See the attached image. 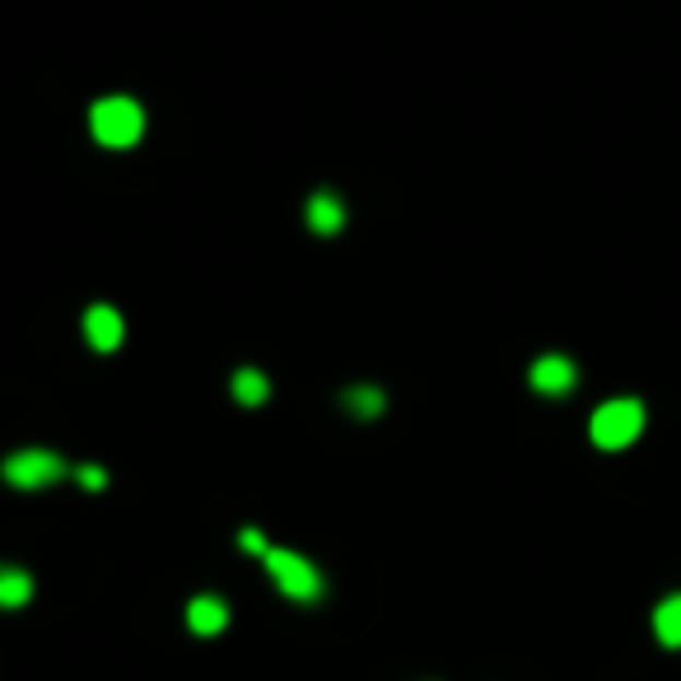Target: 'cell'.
<instances>
[{
	"label": "cell",
	"instance_id": "cell-1",
	"mask_svg": "<svg viewBox=\"0 0 681 681\" xmlns=\"http://www.w3.org/2000/svg\"><path fill=\"white\" fill-rule=\"evenodd\" d=\"M644 401L635 397H617V401H602L598 411H592V421H588V434H592V444L607 448V453H617V448H631L639 434H644Z\"/></svg>",
	"mask_w": 681,
	"mask_h": 681
},
{
	"label": "cell",
	"instance_id": "cell-2",
	"mask_svg": "<svg viewBox=\"0 0 681 681\" xmlns=\"http://www.w3.org/2000/svg\"><path fill=\"white\" fill-rule=\"evenodd\" d=\"M90 127H94V141L98 145H108V150H127L141 141V131H145V113H141V103L136 98H103L94 103V117H90Z\"/></svg>",
	"mask_w": 681,
	"mask_h": 681
},
{
	"label": "cell",
	"instance_id": "cell-3",
	"mask_svg": "<svg viewBox=\"0 0 681 681\" xmlns=\"http://www.w3.org/2000/svg\"><path fill=\"white\" fill-rule=\"evenodd\" d=\"M261 561H267L271 579L281 584L285 598H294V602H313V598L322 592V574L313 570V565L304 561V555H294V551H267Z\"/></svg>",
	"mask_w": 681,
	"mask_h": 681
},
{
	"label": "cell",
	"instance_id": "cell-4",
	"mask_svg": "<svg viewBox=\"0 0 681 681\" xmlns=\"http://www.w3.org/2000/svg\"><path fill=\"white\" fill-rule=\"evenodd\" d=\"M0 477H5L10 485H20V491H43V485L66 477V462L57 458V453H47V448H28V453H14V458H5Z\"/></svg>",
	"mask_w": 681,
	"mask_h": 681
},
{
	"label": "cell",
	"instance_id": "cell-5",
	"mask_svg": "<svg viewBox=\"0 0 681 681\" xmlns=\"http://www.w3.org/2000/svg\"><path fill=\"white\" fill-rule=\"evenodd\" d=\"M574 383H579V369L565 360V355H541L532 364V388L547 392V397H565Z\"/></svg>",
	"mask_w": 681,
	"mask_h": 681
},
{
	"label": "cell",
	"instance_id": "cell-6",
	"mask_svg": "<svg viewBox=\"0 0 681 681\" xmlns=\"http://www.w3.org/2000/svg\"><path fill=\"white\" fill-rule=\"evenodd\" d=\"M121 313L117 308H108V304H94L90 313H84V337H90V345L94 351H117L121 345Z\"/></svg>",
	"mask_w": 681,
	"mask_h": 681
},
{
	"label": "cell",
	"instance_id": "cell-7",
	"mask_svg": "<svg viewBox=\"0 0 681 681\" xmlns=\"http://www.w3.org/2000/svg\"><path fill=\"white\" fill-rule=\"evenodd\" d=\"M187 625L197 635H220L224 625H230V607H224L220 598H197L187 607Z\"/></svg>",
	"mask_w": 681,
	"mask_h": 681
},
{
	"label": "cell",
	"instance_id": "cell-8",
	"mask_svg": "<svg viewBox=\"0 0 681 681\" xmlns=\"http://www.w3.org/2000/svg\"><path fill=\"white\" fill-rule=\"evenodd\" d=\"M654 635L662 649H681V592L662 598L658 611H654Z\"/></svg>",
	"mask_w": 681,
	"mask_h": 681
},
{
	"label": "cell",
	"instance_id": "cell-9",
	"mask_svg": "<svg viewBox=\"0 0 681 681\" xmlns=\"http://www.w3.org/2000/svg\"><path fill=\"white\" fill-rule=\"evenodd\" d=\"M308 224L318 234H337L341 224H345V211H341V201L331 197V191H318V197L308 201Z\"/></svg>",
	"mask_w": 681,
	"mask_h": 681
},
{
	"label": "cell",
	"instance_id": "cell-10",
	"mask_svg": "<svg viewBox=\"0 0 681 681\" xmlns=\"http://www.w3.org/2000/svg\"><path fill=\"white\" fill-rule=\"evenodd\" d=\"M234 397L243 401V407H261V401L271 397L267 374H257V369H238V374H234Z\"/></svg>",
	"mask_w": 681,
	"mask_h": 681
},
{
	"label": "cell",
	"instance_id": "cell-11",
	"mask_svg": "<svg viewBox=\"0 0 681 681\" xmlns=\"http://www.w3.org/2000/svg\"><path fill=\"white\" fill-rule=\"evenodd\" d=\"M33 598V579L24 570H0V607H24Z\"/></svg>",
	"mask_w": 681,
	"mask_h": 681
},
{
	"label": "cell",
	"instance_id": "cell-12",
	"mask_svg": "<svg viewBox=\"0 0 681 681\" xmlns=\"http://www.w3.org/2000/svg\"><path fill=\"white\" fill-rule=\"evenodd\" d=\"M345 407H351L355 415H378L383 411V392L378 388H355V392H345Z\"/></svg>",
	"mask_w": 681,
	"mask_h": 681
},
{
	"label": "cell",
	"instance_id": "cell-13",
	"mask_svg": "<svg viewBox=\"0 0 681 681\" xmlns=\"http://www.w3.org/2000/svg\"><path fill=\"white\" fill-rule=\"evenodd\" d=\"M75 477H80L84 491H103V485H108V471H103V467H80Z\"/></svg>",
	"mask_w": 681,
	"mask_h": 681
},
{
	"label": "cell",
	"instance_id": "cell-14",
	"mask_svg": "<svg viewBox=\"0 0 681 681\" xmlns=\"http://www.w3.org/2000/svg\"><path fill=\"white\" fill-rule=\"evenodd\" d=\"M238 541H243V551H253V555H267V551H271V547H267V537H261L257 528H248Z\"/></svg>",
	"mask_w": 681,
	"mask_h": 681
}]
</instances>
